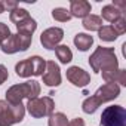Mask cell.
I'll return each mask as SVG.
<instances>
[{
  "label": "cell",
  "mask_w": 126,
  "mask_h": 126,
  "mask_svg": "<svg viewBox=\"0 0 126 126\" xmlns=\"http://www.w3.org/2000/svg\"><path fill=\"white\" fill-rule=\"evenodd\" d=\"M89 65L95 73H101L105 83L126 86V70L119 68V61L113 47L98 46L89 56Z\"/></svg>",
  "instance_id": "1"
},
{
  "label": "cell",
  "mask_w": 126,
  "mask_h": 126,
  "mask_svg": "<svg viewBox=\"0 0 126 126\" xmlns=\"http://www.w3.org/2000/svg\"><path fill=\"white\" fill-rule=\"evenodd\" d=\"M67 80L70 83H73L74 86H77V88H85L91 82V76L83 68H80L77 65H73L67 70Z\"/></svg>",
  "instance_id": "11"
},
{
  "label": "cell",
  "mask_w": 126,
  "mask_h": 126,
  "mask_svg": "<svg viewBox=\"0 0 126 126\" xmlns=\"http://www.w3.org/2000/svg\"><path fill=\"white\" fill-rule=\"evenodd\" d=\"M5 12V5H3V2H0V14H3Z\"/></svg>",
  "instance_id": "29"
},
{
  "label": "cell",
  "mask_w": 126,
  "mask_h": 126,
  "mask_svg": "<svg viewBox=\"0 0 126 126\" xmlns=\"http://www.w3.org/2000/svg\"><path fill=\"white\" fill-rule=\"evenodd\" d=\"M82 25H83V28L88 30V31H98V30L102 27V19H101V16H98V15L89 14L86 18H83Z\"/></svg>",
  "instance_id": "15"
},
{
  "label": "cell",
  "mask_w": 126,
  "mask_h": 126,
  "mask_svg": "<svg viewBox=\"0 0 126 126\" xmlns=\"http://www.w3.org/2000/svg\"><path fill=\"white\" fill-rule=\"evenodd\" d=\"M11 34H12V33H11L9 27H8L5 22H0V45H2Z\"/></svg>",
  "instance_id": "24"
},
{
  "label": "cell",
  "mask_w": 126,
  "mask_h": 126,
  "mask_svg": "<svg viewBox=\"0 0 126 126\" xmlns=\"http://www.w3.org/2000/svg\"><path fill=\"white\" fill-rule=\"evenodd\" d=\"M74 45L80 52H86L94 45V37L86 33H79L74 36Z\"/></svg>",
  "instance_id": "13"
},
{
  "label": "cell",
  "mask_w": 126,
  "mask_h": 126,
  "mask_svg": "<svg viewBox=\"0 0 126 126\" xmlns=\"http://www.w3.org/2000/svg\"><path fill=\"white\" fill-rule=\"evenodd\" d=\"M28 16H30L28 11H27V9H22V8H16V9L11 11V14H9V19H11L15 25L19 24V22H22V21L27 19Z\"/></svg>",
  "instance_id": "20"
},
{
  "label": "cell",
  "mask_w": 126,
  "mask_h": 126,
  "mask_svg": "<svg viewBox=\"0 0 126 126\" xmlns=\"http://www.w3.org/2000/svg\"><path fill=\"white\" fill-rule=\"evenodd\" d=\"M9 77V73H8V68L3 65V64H0V85L5 83Z\"/></svg>",
  "instance_id": "25"
},
{
  "label": "cell",
  "mask_w": 126,
  "mask_h": 126,
  "mask_svg": "<svg viewBox=\"0 0 126 126\" xmlns=\"http://www.w3.org/2000/svg\"><path fill=\"white\" fill-rule=\"evenodd\" d=\"M52 18L59 22H68L73 16H71L70 11H67L65 8H55L52 11Z\"/></svg>",
  "instance_id": "21"
},
{
  "label": "cell",
  "mask_w": 126,
  "mask_h": 126,
  "mask_svg": "<svg viewBox=\"0 0 126 126\" xmlns=\"http://www.w3.org/2000/svg\"><path fill=\"white\" fill-rule=\"evenodd\" d=\"M101 126H126V110L122 105H110L101 114Z\"/></svg>",
  "instance_id": "7"
},
{
  "label": "cell",
  "mask_w": 126,
  "mask_h": 126,
  "mask_svg": "<svg viewBox=\"0 0 126 126\" xmlns=\"http://www.w3.org/2000/svg\"><path fill=\"white\" fill-rule=\"evenodd\" d=\"M55 53H56V58L59 59L61 64H68L73 59V52L67 45H58L55 47Z\"/></svg>",
  "instance_id": "17"
},
{
  "label": "cell",
  "mask_w": 126,
  "mask_h": 126,
  "mask_svg": "<svg viewBox=\"0 0 126 126\" xmlns=\"http://www.w3.org/2000/svg\"><path fill=\"white\" fill-rule=\"evenodd\" d=\"M16 28H18V33H19V34L31 36V37H33V33H34L36 28H37V22H36V19H33L31 16H28V18L24 19L22 22L16 24Z\"/></svg>",
  "instance_id": "14"
},
{
  "label": "cell",
  "mask_w": 126,
  "mask_h": 126,
  "mask_svg": "<svg viewBox=\"0 0 126 126\" xmlns=\"http://www.w3.org/2000/svg\"><path fill=\"white\" fill-rule=\"evenodd\" d=\"M68 120H67V116L64 113H52L49 116V120H47V126H67Z\"/></svg>",
  "instance_id": "19"
},
{
  "label": "cell",
  "mask_w": 126,
  "mask_h": 126,
  "mask_svg": "<svg viewBox=\"0 0 126 126\" xmlns=\"http://www.w3.org/2000/svg\"><path fill=\"white\" fill-rule=\"evenodd\" d=\"M46 68V61L39 56H30L22 61H19L15 65V73L19 77H31V76H42Z\"/></svg>",
  "instance_id": "3"
},
{
  "label": "cell",
  "mask_w": 126,
  "mask_h": 126,
  "mask_svg": "<svg viewBox=\"0 0 126 126\" xmlns=\"http://www.w3.org/2000/svg\"><path fill=\"white\" fill-rule=\"evenodd\" d=\"M98 107H99V104L96 102V99H95L94 96H88V98L83 101V104H82V110H83L86 114H94V113L98 110Z\"/></svg>",
  "instance_id": "22"
},
{
  "label": "cell",
  "mask_w": 126,
  "mask_h": 126,
  "mask_svg": "<svg viewBox=\"0 0 126 126\" xmlns=\"http://www.w3.org/2000/svg\"><path fill=\"white\" fill-rule=\"evenodd\" d=\"M113 6H114V8H117L122 14L126 11V3H125V2H122V0H114V2H113Z\"/></svg>",
  "instance_id": "28"
},
{
  "label": "cell",
  "mask_w": 126,
  "mask_h": 126,
  "mask_svg": "<svg viewBox=\"0 0 126 126\" xmlns=\"http://www.w3.org/2000/svg\"><path fill=\"white\" fill-rule=\"evenodd\" d=\"M43 83L50 88H56L61 85V70L55 61H46V68L42 74Z\"/></svg>",
  "instance_id": "10"
},
{
  "label": "cell",
  "mask_w": 126,
  "mask_h": 126,
  "mask_svg": "<svg viewBox=\"0 0 126 126\" xmlns=\"http://www.w3.org/2000/svg\"><path fill=\"white\" fill-rule=\"evenodd\" d=\"M120 16H123V14L117 9V8H114L113 5H107V6H104L102 8V11H101V19L104 18L105 21H108V22H114V21H117Z\"/></svg>",
  "instance_id": "16"
},
{
  "label": "cell",
  "mask_w": 126,
  "mask_h": 126,
  "mask_svg": "<svg viewBox=\"0 0 126 126\" xmlns=\"http://www.w3.org/2000/svg\"><path fill=\"white\" fill-rule=\"evenodd\" d=\"M25 116V107L22 104L12 105L8 101L0 99V126H12L22 122Z\"/></svg>",
  "instance_id": "4"
},
{
  "label": "cell",
  "mask_w": 126,
  "mask_h": 126,
  "mask_svg": "<svg viewBox=\"0 0 126 126\" xmlns=\"http://www.w3.org/2000/svg\"><path fill=\"white\" fill-rule=\"evenodd\" d=\"M98 36H99V39H101L102 42H114V40L119 37L117 31H116L111 25H102V27L98 30Z\"/></svg>",
  "instance_id": "18"
},
{
  "label": "cell",
  "mask_w": 126,
  "mask_h": 126,
  "mask_svg": "<svg viewBox=\"0 0 126 126\" xmlns=\"http://www.w3.org/2000/svg\"><path fill=\"white\" fill-rule=\"evenodd\" d=\"M25 107H27V111L31 114V117L42 119V117H47L53 113L55 102L50 96H43V98L37 96L34 99H30Z\"/></svg>",
  "instance_id": "5"
},
{
  "label": "cell",
  "mask_w": 126,
  "mask_h": 126,
  "mask_svg": "<svg viewBox=\"0 0 126 126\" xmlns=\"http://www.w3.org/2000/svg\"><path fill=\"white\" fill-rule=\"evenodd\" d=\"M91 3L86 0H71L70 2V14L74 18H86L91 14Z\"/></svg>",
  "instance_id": "12"
},
{
  "label": "cell",
  "mask_w": 126,
  "mask_h": 126,
  "mask_svg": "<svg viewBox=\"0 0 126 126\" xmlns=\"http://www.w3.org/2000/svg\"><path fill=\"white\" fill-rule=\"evenodd\" d=\"M64 37V31L59 27H50V28H46L42 34H40V43L43 45L45 49H49V50H55V47L59 45V42Z\"/></svg>",
  "instance_id": "8"
},
{
  "label": "cell",
  "mask_w": 126,
  "mask_h": 126,
  "mask_svg": "<svg viewBox=\"0 0 126 126\" xmlns=\"http://www.w3.org/2000/svg\"><path fill=\"white\" fill-rule=\"evenodd\" d=\"M116 31H117V34L120 36V34H125V31H126V18L125 16H120L117 21H114L113 22V25H111Z\"/></svg>",
  "instance_id": "23"
},
{
  "label": "cell",
  "mask_w": 126,
  "mask_h": 126,
  "mask_svg": "<svg viewBox=\"0 0 126 126\" xmlns=\"http://www.w3.org/2000/svg\"><path fill=\"white\" fill-rule=\"evenodd\" d=\"M3 5H5V9H8V11H14L16 8H19L18 2H14V0H6V2H3Z\"/></svg>",
  "instance_id": "26"
},
{
  "label": "cell",
  "mask_w": 126,
  "mask_h": 126,
  "mask_svg": "<svg viewBox=\"0 0 126 126\" xmlns=\"http://www.w3.org/2000/svg\"><path fill=\"white\" fill-rule=\"evenodd\" d=\"M119 95H120V86H119V85H116V83H105V85H102L101 88H98L96 92H95L92 96H94V98L96 99V102L101 105V104H104V102H108V101L116 99Z\"/></svg>",
  "instance_id": "9"
},
{
  "label": "cell",
  "mask_w": 126,
  "mask_h": 126,
  "mask_svg": "<svg viewBox=\"0 0 126 126\" xmlns=\"http://www.w3.org/2000/svg\"><path fill=\"white\" fill-rule=\"evenodd\" d=\"M67 126H85V120L82 117H76L67 123Z\"/></svg>",
  "instance_id": "27"
},
{
  "label": "cell",
  "mask_w": 126,
  "mask_h": 126,
  "mask_svg": "<svg viewBox=\"0 0 126 126\" xmlns=\"http://www.w3.org/2000/svg\"><path fill=\"white\" fill-rule=\"evenodd\" d=\"M40 94V83L36 80H28L19 85H14L6 91V101L12 105L22 104V99H34Z\"/></svg>",
  "instance_id": "2"
},
{
  "label": "cell",
  "mask_w": 126,
  "mask_h": 126,
  "mask_svg": "<svg viewBox=\"0 0 126 126\" xmlns=\"http://www.w3.org/2000/svg\"><path fill=\"white\" fill-rule=\"evenodd\" d=\"M31 42H33L31 36H24V34L15 33V34H11L2 45H0V49H2L3 53L12 55V53H16V52L27 50L30 47Z\"/></svg>",
  "instance_id": "6"
}]
</instances>
